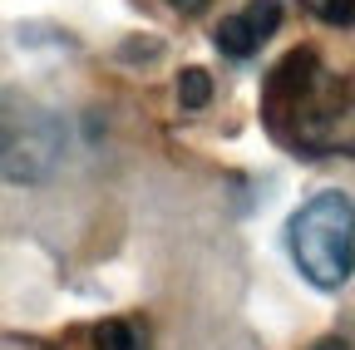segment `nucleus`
<instances>
[{
	"mask_svg": "<svg viewBox=\"0 0 355 350\" xmlns=\"http://www.w3.org/2000/svg\"><path fill=\"white\" fill-rule=\"evenodd\" d=\"M261 114L286 148L301 153L355 148V94L326 74L316 50H291L272 69Z\"/></svg>",
	"mask_w": 355,
	"mask_h": 350,
	"instance_id": "obj_1",
	"label": "nucleus"
},
{
	"mask_svg": "<svg viewBox=\"0 0 355 350\" xmlns=\"http://www.w3.org/2000/svg\"><path fill=\"white\" fill-rule=\"evenodd\" d=\"M286 247L316 291H340L355 272V198L340 188L311 193L286 222Z\"/></svg>",
	"mask_w": 355,
	"mask_h": 350,
	"instance_id": "obj_2",
	"label": "nucleus"
},
{
	"mask_svg": "<svg viewBox=\"0 0 355 350\" xmlns=\"http://www.w3.org/2000/svg\"><path fill=\"white\" fill-rule=\"evenodd\" d=\"M277 25H282V0H247L237 15H227L217 25L212 40L227 60H252L266 40L277 35Z\"/></svg>",
	"mask_w": 355,
	"mask_h": 350,
	"instance_id": "obj_3",
	"label": "nucleus"
},
{
	"mask_svg": "<svg viewBox=\"0 0 355 350\" xmlns=\"http://www.w3.org/2000/svg\"><path fill=\"white\" fill-rule=\"evenodd\" d=\"M207 99H212L207 69H183V74H178V104H183V109H202Z\"/></svg>",
	"mask_w": 355,
	"mask_h": 350,
	"instance_id": "obj_4",
	"label": "nucleus"
},
{
	"mask_svg": "<svg viewBox=\"0 0 355 350\" xmlns=\"http://www.w3.org/2000/svg\"><path fill=\"white\" fill-rule=\"evenodd\" d=\"M301 6L316 20H326V25H340V30L355 25V0H301Z\"/></svg>",
	"mask_w": 355,
	"mask_h": 350,
	"instance_id": "obj_5",
	"label": "nucleus"
},
{
	"mask_svg": "<svg viewBox=\"0 0 355 350\" xmlns=\"http://www.w3.org/2000/svg\"><path fill=\"white\" fill-rule=\"evenodd\" d=\"M94 350H139V335H133L123 321H104L94 331Z\"/></svg>",
	"mask_w": 355,
	"mask_h": 350,
	"instance_id": "obj_6",
	"label": "nucleus"
},
{
	"mask_svg": "<svg viewBox=\"0 0 355 350\" xmlns=\"http://www.w3.org/2000/svg\"><path fill=\"white\" fill-rule=\"evenodd\" d=\"M168 6H173L178 15H198V10H207V0H168Z\"/></svg>",
	"mask_w": 355,
	"mask_h": 350,
	"instance_id": "obj_7",
	"label": "nucleus"
},
{
	"mask_svg": "<svg viewBox=\"0 0 355 350\" xmlns=\"http://www.w3.org/2000/svg\"><path fill=\"white\" fill-rule=\"evenodd\" d=\"M316 350H345V340H321Z\"/></svg>",
	"mask_w": 355,
	"mask_h": 350,
	"instance_id": "obj_8",
	"label": "nucleus"
}]
</instances>
